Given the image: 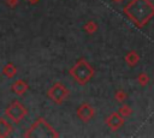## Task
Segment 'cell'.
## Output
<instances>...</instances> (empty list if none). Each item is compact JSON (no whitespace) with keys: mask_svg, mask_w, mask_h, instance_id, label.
Here are the masks:
<instances>
[{"mask_svg":"<svg viewBox=\"0 0 154 138\" xmlns=\"http://www.w3.org/2000/svg\"><path fill=\"white\" fill-rule=\"evenodd\" d=\"M124 14L141 29L154 17V4L150 0H130L123 8Z\"/></svg>","mask_w":154,"mask_h":138,"instance_id":"obj_1","label":"cell"},{"mask_svg":"<svg viewBox=\"0 0 154 138\" xmlns=\"http://www.w3.org/2000/svg\"><path fill=\"white\" fill-rule=\"evenodd\" d=\"M69 74L78 85H85L93 79L95 74V68L85 58H79L70 67Z\"/></svg>","mask_w":154,"mask_h":138,"instance_id":"obj_2","label":"cell"},{"mask_svg":"<svg viewBox=\"0 0 154 138\" xmlns=\"http://www.w3.org/2000/svg\"><path fill=\"white\" fill-rule=\"evenodd\" d=\"M25 138H42V137H59V132L55 131V128L45 119V118H37L30 127L25 131L23 134Z\"/></svg>","mask_w":154,"mask_h":138,"instance_id":"obj_3","label":"cell"},{"mask_svg":"<svg viewBox=\"0 0 154 138\" xmlns=\"http://www.w3.org/2000/svg\"><path fill=\"white\" fill-rule=\"evenodd\" d=\"M70 96V90L67 86H65L61 82H55L48 90H47V97L54 103V104H63L67 97Z\"/></svg>","mask_w":154,"mask_h":138,"instance_id":"obj_4","label":"cell"},{"mask_svg":"<svg viewBox=\"0 0 154 138\" xmlns=\"http://www.w3.org/2000/svg\"><path fill=\"white\" fill-rule=\"evenodd\" d=\"M5 115L14 124H19L26 115H28V108L18 100L12 101L5 109Z\"/></svg>","mask_w":154,"mask_h":138,"instance_id":"obj_5","label":"cell"},{"mask_svg":"<svg viewBox=\"0 0 154 138\" xmlns=\"http://www.w3.org/2000/svg\"><path fill=\"white\" fill-rule=\"evenodd\" d=\"M76 114H77V118L82 121V122H89L96 114V110L95 108L88 103V102H83L78 106L77 110H76Z\"/></svg>","mask_w":154,"mask_h":138,"instance_id":"obj_6","label":"cell"},{"mask_svg":"<svg viewBox=\"0 0 154 138\" xmlns=\"http://www.w3.org/2000/svg\"><path fill=\"white\" fill-rule=\"evenodd\" d=\"M125 122V118H123L118 112H113L111 113L106 119H105V124L107 125V127L111 130V131H118L119 128L123 127Z\"/></svg>","mask_w":154,"mask_h":138,"instance_id":"obj_7","label":"cell"},{"mask_svg":"<svg viewBox=\"0 0 154 138\" xmlns=\"http://www.w3.org/2000/svg\"><path fill=\"white\" fill-rule=\"evenodd\" d=\"M29 90V84L24 79H17L11 84V91L17 96H23Z\"/></svg>","mask_w":154,"mask_h":138,"instance_id":"obj_8","label":"cell"},{"mask_svg":"<svg viewBox=\"0 0 154 138\" xmlns=\"http://www.w3.org/2000/svg\"><path fill=\"white\" fill-rule=\"evenodd\" d=\"M124 61H125V64H126L130 68H134V67H136V66L140 64L141 56H140V54H138L136 50H130V52H128V53L125 54Z\"/></svg>","mask_w":154,"mask_h":138,"instance_id":"obj_9","label":"cell"},{"mask_svg":"<svg viewBox=\"0 0 154 138\" xmlns=\"http://www.w3.org/2000/svg\"><path fill=\"white\" fill-rule=\"evenodd\" d=\"M13 132V126L4 118H0V138L10 137Z\"/></svg>","mask_w":154,"mask_h":138,"instance_id":"obj_10","label":"cell"},{"mask_svg":"<svg viewBox=\"0 0 154 138\" xmlns=\"http://www.w3.org/2000/svg\"><path fill=\"white\" fill-rule=\"evenodd\" d=\"M2 74L6 77V78H13L16 74H17V67L13 62H7L4 67H2Z\"/></svg>","mask_w":154,"mask_h":138,"instance_id":"obj_11","label":"cell"},{"mask_svg":"<svg viewBox=\"0 0 154 138\" xmlns=\"http://www.w3.org/2000/svg\"><path fill=\"white\" fill-rule=\"evenodd\" d=\"M97 29H99V25H97V23H96L95 20H93V19L87 20V22L84 23V25H83V30H84L88 35H94V34L97 31Z\"/></svg>","mask_w":154,"mask_h":138,"instance_id":"obj_12","label":"cell"},{"mask_svg":"<svg viewBox=\"0 0 154 138\" xmlns=\"http://www.w3.org/2000/svg\"><path fill=\"white\" fill-rule=\"evenodd\" d=\"M136 80H137V83H138L140 86L144 88V86H147L149 84L150 78H149V76H148L147 72H140L138 76H137V78H136Z\"/></svg>","mask_w":154,"mask_h":138,"instance_id":"obj_13","label":"cell"},{"mask_svg":"<svg viewBox=\"0 0 154 138\" xmlns=\"http://www.w3.org/2000/svg\"><path fill=\"white\" fill-rule=\"evenodd\" d=\"M132 108L129 106V104H122L119 108H118V113L123 116V118H129L131 114H132Z\"/></svg>","mask_w":154,"mask_h":138,"instance_id":"obj_14","label":"cell"},{"mask_svg":"<svg viewBox=\"0 0 154 138\" xmlns=\"http://www.w3.org/2000/svg\"><path fill=\"white\" fill-rule=\"evenodd\" d=\"M126 98H128V94H126L124 90L118 89V90L114 92V100H116L117 102H119V103H124V102L126 101Z\"/></svg>","mask_w":154,"mask_h":138,"instance_id":"obj_15","label":"cell"},{"mask_svg":"<svg viewBox=\"0 0 154 138\" xmlns=\"http://www.w3.org/2000/svg\"><path fill=\"white\" fill-rule=\"evenodd\" d=\"M5 4H6L10 8H14V7H17V5L19 4V0H5Z\"/></svg>","mask_w":154,"mask_h":138,"instance_id":"obj_16","label":"cell"},{"mask_svg":"<svg viewBox=\"0 0 154 138\" xmlns=\"http://www.w3.org/2000/svg\"><path fill=\"white\" fill-rule=\"evenodd\" d=\"M28 1H29L30 4H32V5H35V4H37L40 0H28Z\"/></svg>","mask_w":154,"mask_h":138,"instance_id":"obj_17","label":"cell"},{"mask_svg":"<svg viewBox=\"0 0 154 138\" xmlns=\"http://www.w3.org/2000/svg\"><path fill=\"white\" fill-rule=\"evenodd\" d=\"M113 2H123V0H112Z\"/></svg>","mask_w":154,"mask_h":138,"instance_id":"obj_18","label":"cell"}]
</instances>
